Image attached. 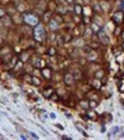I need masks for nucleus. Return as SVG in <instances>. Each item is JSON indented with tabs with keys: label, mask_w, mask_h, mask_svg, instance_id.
<instances>
[{
	"label": "nucleus",
	"mask_w": 124,
	"mask_h": 140,
	"mask_svg": "<svg viewBox=\"0 0 124 140\" xmlns=\"http://www.w3.org/2000/svg\"><path fill=\"white\" fill-rule=\"evenodd\" d=\"M24 21L28 25L36 27L39 22V17H38V14H33L32 11H26V13H24Z\"/></svg>",
	"instance_id": "f257e3e1"
},
{
	"label": "nucleus",
	"mask_w": 124,
	"mask_h": 140,
	"mask_svg": "<svg viewBox=\"0 0 124 140\" xmlns=\"http://www.w3.org/2000/svg\"><path fill=\"white\" fill-rule=\"evenodd\" d=\"M33 38L38 41V42H42V41L45 39V31H43V28H42V27H36L35 32H33Z\"/></svg>",
	"instance_id": "f03ea898"
},
{
	"label": "nucleus",
	"mask_w": 124,
	"mask_h": 140,
	"mask_svg": "<svg viewBox=\"0 0 124 140\" xmlns=\"http://www.w3.org/2000/svg\"><path fill=\"white\" fill-rule=\"evenodd\" d=\"M99 39L102 41V42H103V44H106V45H107V44H109V42H110V39H109V37H107V35H106V34L103 32V31H99Z\"/></svg>",
	"instance_id": "7ed1b4c3"
},
{
	"label": "nucleus",
	"mask_w": 124,
	"mask_h": 140,
	"mask_svg": "<svg viewBox=\"0 0 124 140\" xmlns=\"http://www.w3.org/2000/svg\"><path fill=\"white\" fill-rule=\"evenodd\" d=\"M113 21H114L116 24H120V22L123 21V13H121V11L116 13L114 15H113Z\"/></svg>",
	"instance_id": "20e7f679"
},
{
	"label": "nucleus",
	"mask_w": 124,
	"mask_h": 140,
	"mask_svg": "<svg viewBox=\"0 0 124 140\" xmlns=\"http://www.w3.org/2000/svg\"><path fill=\"white\" fill-rule=\"evenodd\" d=\"M64 83L67 86H72V84H74V77H72V74H65L64 76Z\"/></svg>",
	"instance_id": "39448f33"
},
{
	"label": "nucleus",
	"mask_w": 124,
	"mask_h": 140,
	"mask_svg": "<svg viewBox=\"0 0 124 140\" xmlns=\"http://www.w3.org/2000/svg\"><path fill=\"white\" fill-rule=\"evenodd\" d=\"M33 66L36 67V69H43V67H42V66H43V60H42V59H36L35 62H33Z\"/></svg>",
	"instance_id": "423d86ee"
},
{
	"label": "nucleus",
	"mask_w": 124,
	"mask_h": 140,
	"mask_svg": "<svg viewBox=\"0 0 124 140\" xmlns=\"http://www.w3.org/2000/svg\"><path fill=\"white\" fill-rule=\"evenodd\" d=\"M53 93H54V90H53V88H50V87H47L45 91H43V97H47V98H49V97H50Z\"/></svg>",
	"instance_id": "0eeeda50"
},
{
	"label": "nucleus",
	"mask_w": 124,
	"mask_h": 140,
	"mask_svg": "<svg viewBox=\"0 0 124 140\" xmlns=\"http://www.w3.org/2000/svg\"><path fill=\"white\" fill-rule=\"evenodd\" d=\"M49 25H50V28H52L53 31H56V29L59 28V24H57L54 20H50V21H49Z\"/></svg>",
	"instance_id": "6e6552de"
},
{
	"label": "nucleus",
	"mask_w": 124,
	"mask_h": 140,
	"mask_svg": "<svg viewBox=\"0 0 124 140\" xmlns=\"http://www.w3.org/2000/svg\"><path fill=\"white\" fill-rule=\"evenodd\" d=\"M14 69H15L17 72H21V70H22V60H18V62L15 63V66H14Z\"/></svg>",
	"instance_id": "1a4fd4ad"
},
{
	"label": "nucleus",
	"mask_w": 124,
	"mask_h": 140,
	"mask_svg": "<svg viewBox=\"0 0 124 140\" xmlns=\"http://www.w3.org/2000/svg\"><path fill=\"white\" fill-rule=\"evenodd\" d=\"M72 77H74V80H78V79H81V72H78V70H74V72H72Z\"/></svg>",
	"instance_id": "9d476101"
},
{
	"label": "nucleus",
	"mask_w": 124,
	"mask_h": 140,
	"mask_svg": "<svg viewBox=\"0 0 124 140\" xmlns=\"http://www.w3.org/2000/svg\"><path fill=\"white\" fill-rule=\"evenodd\" d=\"M40 70H42V74L45 76V79H49V77H50V73H49V70H47V69L43 67V69H40Z\"/></svg>",
	"instance_id": "9b49d317"
},
{
	"label": "nucleus",
	"mask_w": 124,
	"mask_h": 140,
	"mask_svg": "<svg viewBox=\"0 0 124 140\" xmlns=\"http://www.w3.org/2000/svg\"><path fill=\"white\" fill-rule=\"evenodd\" d=\"M31 81H32L35 86H39V84H40V79H38V77H32V79H31Z\"/></svg>",
	"instance_id": "f8f14e48"
},
{
	"label": "nucleus",
	"mask_w": 124,
	"mask_h": 140,
	"mask_svg": "<svg viewBox=\"0 0 124 140\" xmlns=\"http://www.w3.org/2000/svg\"><path fill=\"white\" fill-rule=\"evenodd\" d=\"M57 44H59V45H63V44H64V38H63V35H59V37H57Z\"/></svg>",
	"instance_id": "ddd939ff"
},
{
	"label": "nucleus",
	"mask_w": 124,
	"mask_h": 140,
	"mask_svg": "<svg viewBox=\"0 0 124 140\" xmlns=\"http://www.w3.org/2000/svg\"><path fill=\"white\" fill-rule=\"evenodd\" d=\"M74 8H75V13H77V14H81V13H82V7L78 6V4H75V7H74Z\"/></svg>",
	"instance_id": "4468645a"
},
{
	"label": "nucleus",
	"mask_w": 124,
	"mask_h": 140,
	"mask_svg": "<svg viewBox=\"0 0 124 140\" xmlns=\"http://www.w3.org/2000/svg\"><path fill=\"white\" fill-rule=\"evenodd\" d=\"M47 55H56V49H54V48H49V49H47Z\"/></svg>",
	"instance_id": "2eb2a0df"
},
{
	"label": "nucleus",
	"mask_w": 124,
	"mask_h": 140,
	"mask_svg": "<svg viewBox=\"0 0 124 140\" xmlns=\"http://www.w3.org/2000/svg\"><path fill=\"white\" fill-rule=\"evenodd\" d=\"M74 42L77 44V46H82V39H81V38H77Z\"/></svg>",
	"instance_id": "dca6fc26"
},
{
	"label": "nucleus",
	"mask_w": 124,
	"mask_h": 140,
	"mask_svg": "<svg viewBox=\"0 0 124 140\" xmlns=\"http://www.w3.org/2000/svg\"><path fill=\"white\" fill-rule=\"evenodd\" d=\"M92 84H93V87H95V88H100V83H99L98 80H95Z\"/></svg>",
	"instance_id": "f3484780"
},
{
	"label": "nucleus",
	"mask_w": 124,
	"mask_h": 140,
	"mask_svg": "<svg viewBox=\"0 0 124 140\" xmlns=\"http://www.w3.org/2000/svg\"><path fill=\"white\" fill-rule=\"evenodd\" d=\"M57 98H59V97H57V95H56V94H54V93H53L52 94V95H50V97H49V100H50V101H56V100H57Z\"/></svg>",
	"instance_id": "a211bd4d"
},
{
	"label": "nucleus",
	"mask_w": 124,
	"mask_h": 140,
	"mask_svg": "<svg viewBox=\"0 0 124 140\" xmlns=\"http://www.w3.org/2000/svg\"><path fill=\"white\" fill-rule=\"evenodd\" d=\"M96 105H98V102H96V101H91V102H89V107H91V108H95Z\"/></svg>",
	"instance_id": "6ab92c4d"
},
{
	"label": "nucleus",
	"mask_w": 124,
	"mask_h": 140,
	"mask_svg": "<svg viewBox=\"0 0 124 140\" xmlns=\"http://www.w3.org/2000/svg\"><path fill=\"white\" fill-rule=\"evenodd\" d=\"M92 29H93V31H100L99 25H96V24H92Z\"/></svg>",
	"instance_id": "aec40b11"
},
{
	"label": "nucleus",
	"mask_w": 124,
	"mask_h": 140,
	"mask_svg": "<svg viewBox=\"0 0 124 140\" xmlns=\"http://www.w3.org/2000/svg\"><path fill=\"white\" fill-rule=\"evenodd\" d=\"M93 8H95V10H98L99 13L102 11V8H100V6H99V4H95V6H93Z\"/></svg>",
	"instance_id": "412c9836"
},
{
	"label": "nucleus",
	"mask_w": 124,
	"mask_h": 140,
	"mask_svg": "<svg viewBox=\"0 0 124 140\" xmlns=\"http://www.w3.org/2000/svg\"><path fill=\"white\" fill-rule=\"evenodd\" d=\"M120 11H124V0H121L120 3Z\"/></svg>",
	"instance_id": "4be33fe9"
},
{
	"label": "nucleus",
	"mask_w": 124,
	"mask_h": 140,
	"mask_svg": "<svg viewBox=\"0 0 124 140\" xmlns=\"http://www.w3.org/2000/svg\"><path fill=\"white\" fill-rule=\"evenodd\" d=\"M81 107H82V108H85V109H86V108L89 107V105H88V102H81Z\"/></svg>",
	"instance_id": "5701e85b"
},
{
	"label": "nucleus",
	"mask_w": 124,
	"mask_h": 140,
	"mask_svg": "<svg viewBox=\"0 0 124 140\" xmlns=\"http://www.w3.org/2000/svg\"><path fill=\"white\" fill-rule=\"evenodd\" d=\"M85 35H86V37H89V35H91V28H86V29H85Z\"/></svg>",
	"instance_id": "b1692460"
},
{
	"label": "nucleus",
	"mask_w": 124,
	"mask_h": 140,
	"mask_svg": "<svg viewBox=\"0 0 124 140\" xmlns=\"http://www.w3.org/2000/svg\"><path fill=\"white\" fill-rule=\"evenodd\" d=\"M102 76H103V72H102V70H99L98 73H96V77H102Z\"/></svg>",
	"instance_id": "393cba45"
},
{
	"label": "nucleus",
	"mask_w": 124,
	"mask_h": 140,
	"mask_svg": "<svg viewBox=\"0 0 124 140\" xmlns=\"http://www.w3.org/2000/svg\"><path fill=\"white\" fill-rule=\"evenodd\" d=\"M71 39V35H65L64 37V41H70Z\"/></svg>",
	"instance_id": "a878e982"
},
{
	"label": "nucleus",
	"mask_w": 124,
	"mask_h": 140,
	"mask_svg": "<svg viewBox=\"0 0 124 140\" xmlns=\"http://www.w3.org/2000/svg\"><path fill=\"white\" fill-rule=\"evenodd\" d=\"M31 137H33V139H38V134H35V133H32V132H31Z\"/></svg>",
	"instance_id": "bb28decb"
},
{
	"label": "nucleus",
	"mask_w": 124,
	"mask_h": 140,
	"mask_svg": "<svg viewBox=\"0 0 124 140\" xmlns=\"http://www.w3.org/2000/svg\"><path fill=\"white\" fill-rule=\"evenodd\" d=\"M120 32H121V29H120V28H117V29H116V35H120Z\"/></svg>",
	"instance_id": "cd10ccee"
},
{
	"label": "nucleus",
	"mask_w": 124,
	"mask_h": 140,
	"mask_svg": "<svg viewBox=\"0 0 124 140\" xmlns=\"http://www.w3.org/2000/svg\"><path fill=\"white\" fill-rule=\"evenodd\" d=\"M54 18H56V20L59 21V22H61V18H60V17H57V15H54Z\"/></svg>",
	"instance_id": "c85d7f7f"
},
{
	"label": "nucleus",
	"mask_w": 124,
	"mask_h": 140,
	"mask_svg": "<svg viewBox=\"0 0 124 140\" xmlns=\"http://www.w3.org/2000/svg\"><path fill=\"white\" fill-rule=\"evenodd\" d=\"M65 1H67V3H70V4H71V3H74V0H65Z\"/></svg>",
	"instance_id": "c756f323"
},
{
	"label": "nucleus",
	"mask_w": 124,
	"mask_h": 140,
	"mask_svg": "<svg viewBox=\"0 0 124 140\" xmlns=\"http://www.w3.org/2000/svg\"><path fill=\"white\" fill-rule=\"evenodd\" d=\"M123 49H124V44H123Z\"/></svg>",
	"instance_id": "7c9ffc66"
}]
</instances>
